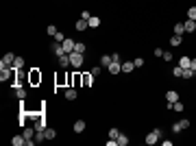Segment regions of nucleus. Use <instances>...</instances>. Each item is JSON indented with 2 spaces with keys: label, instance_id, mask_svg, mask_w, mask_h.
<instances>
[{
  "label": "nucleus",
  "instance_id": "9b49d317",
  "mask_svg": "<svg viewBox=\"0 0 196 146\" xmlns=\"http://www.w3.org/2000/svg\"><path fill=\"white\" fill-rule=\"evenodd\" d=\"M76 98H79V92L74 87H68L65 90V100H76Z\"/></svg>",
  "mask_w": 196,
  "mask_h": 146
},
{
  "label": "nucleus",
  "instance_id": "1a4fd4ad",
  "mask_svg": "<svg viewBox=\"0 0 196 146\" xmlns=\"http://www.w3.org/2000/svg\"><path fill=\"white\" fill-rule=\"evenodd\" d=\"M50 50H52V52H54V55H57V57H61V55H68V52H65V50H63V46H61V44H59V42H54V44H52V46H50Z\"/></svg>",
  "mask_w": 196,
  "mask_h": 146
},
{
  "label": "nucleus",
  "instance_id": "473e14b6",
  "mask_svg": "<svg viewBox=\"0 0 196 146\" xmlns=\"http://www.w3.org/2000/svg\"><path fill=\"white\" fill-rule=\"evenodd\" d=\"M118 135H120L118 129H109V138H111V140H118Z\"/></svg>",
  "mask_w": 196,
  "mask_h": 146
},
{
  "label": "nucleus",
  "instance_id": "dca6fc26",
  "mask_svg": "<svg viewBox=\"0 0 196 146\" xmlns=\"http://www.w3.org/2000/svg\"><path fill=\"white\" fill-rule=\"evenodd\" d=\"M183 44V35H172L170 37V46H181Z\"/></svg>",
  "mask_w": 196,
  "mask_h": 146
},
{
  "label": "nucleus",
  "instance_id": "72a5a7b5",
  "mask_svg": "<svg viewBox=\"0 0 196 146\" xmlns=\"http://www.w3.org/2000/svg\"><path fill=\"white\" fill-rule=\"evenodd\" d=\"M46 33H48V35H52V37H54V35H57L59 31H57V26H52V24H50L48 29H46Z\"/></svg>",
  "mask_w": 196,
  "mask_h": 146
},
{
  "label": "nucleus",
  "instance_id": "2f4dec72",
  "mask_svg": "<svg viewBox=\"0 0 196 146\" xmlns=\"http://www.w3.org/2000/svg\"><path fill=\"white\" fill-rule=\"evenodd\" d=\"M172 109H174V111H183V102H181V100L172 102Z\"/></svg>",
  "mask_w": 196,
  "mask_h": 146
},
{
  "label": "nucleus",
  "instance_id": "6ab92c4d",
  "mask_svg": "<svg viewBox=\"0 0 196 146\" xmlns=\"http://www.w3.org/2000/svg\"><path fill=\"white\" fill-rule=\"evenodd\" d=\"M87 24H90V29H98V26H100V18H96V15H92V18L87 20Z\"/></svg>",
  "mask_w": 196,
  "mask_h": 146
},
{
  "label": "nucleus",
  "instance_id": "6e6552de",
  "mask_svg": "<svg viewBox=\"0 0 196 146\" xmlns=\"http://www.w3.org/2000/svg\"><path fill=\"white\" fill-rule=\"evenodd\" d=\"M183 26H185V33H194L196 31V20H190V18H188V20L183 22Z\"/></svg>",
  "mask_w": 196,
  "mask_h": 146
},
{
  "label": "nucleus",
  "instance_id": "20e7f679",
  "mask_svg": "<svg viewBox=\"0 0 196 146\" xmlns=\"http://www.w3.org/2000/svg\"><path fill=\"white\" fill-rule=\"evenodd\" d=\"M13 61H15V55L13 52H4V57L0 61V68H13Z\"/></svg>",
  "mask_w": 196,
  "mask_h": 146
},
{
  "label": "nucleus",
  "instance_id": "f704fd0d",
  "mask_svg": "<svg viewBox=\"0 0 196 146\" xmlns=\"http://www.w3.org/2000/svg\"><path fill=\"white\" fill-rule=\"evenodd\" d=\"M172 131H174V133H181V131H183L181 122H174V124H172Z\"/></svg>",
  "mask_w": 196,
  "mask_h": 146
},
{
  "label": "nucleus",
  "instance_id": "e433bc0d",
  "mask_svg": "<svg viewBox=\"0 0 196 146\" xmlns=\"http://www.w3.org/2000/svg\"><path fill=\"white\" fill-rule=\"evenodd\" d=\"M179 122H181V127H183V131H185V129H190V124H192V122H190V120H185V118H183V120H179Z\"/></svg>",
  "mask_w": 196,
  "mask_h": 146
},
{
  "label": "nucleus",
  "instance_id": "c85d7f7f",
  "mask_svg": "<svg viewBox=\"0 0 196 146\" xmlns=\"http://www.w3.org/2000/svg\"><path fill=\"white\" fill-rule=\"evenodd\" d=\"M44 133H46V140H54V138H57V131H54V129H46Z\"/></svg>",
  "mask_w": 196,
  "mask_h": 146
},
{
  "label": "nucleus",
  "instance_id": "58836bf2",
  "mask_svg": "<svg viewBox=\"0 0 196 146\" xmlns=\"http://www.w3.org/2000/svg\"><path fill=\"white\" fill-rule=\"evenodd\" d=\"M63 39H65V35H63V33H57V35H54V42H59V44H61Z\"/></svg>",
  "mask_w": 196,
  "mask_h": 146
},
{
  "label": "nucleus",
  "instance_id": "a211bd4d",
  "mask_svg": "<svg viewBox=\"0 0 196 146\" xmlns=\"http://www.w3.org/2000/svg\"><path fill=\"white\" fill-rule=\"evenodd\" d=\"M11 144L13 146H22V144H26V138H24V135H15V138L11 140Z\"/></svg>",
  "mask_w": 196,
  "mask_h": 146
},
{
  "label": "nucleus",
  "instance_id": "aec40b11",
  "mask_svg": "<svg viewBox=\"0 0 196 146\" xmlns=\"http://www.w3.org/2000/svg\"><path fill=\"white\" fill-rule=\"evenodd\" d=\"M111 61H113V59H111L109 55H102V57H100V65H102V68H109Z\"/></svg>",
  "mask_w": 196,
  "mask_h": 146
},
{
  "label": "nucleus",
  "instance_id": "a19ab883",
  "mask_svg": "<svg viewBox=\"0 0 196 146\" xmlns=\"http://www.w3.org/2000/svg\"><path fill=\"white\" fill-rule=\"evenodd\" d=\"M133 63H135V68H142V65H144V59H142V57H137Z\"/></svg>",
  "mask_w": 196,
  "mask_h": 146
},
{
  "label": "nucleus",
  "instance_id": "f8f14e48",
  "mask_svg": "<svg viewBox=\"0 0 196 146\" xmlns=\"http://www.w3.org/2000/svg\"><path fill=\"white\" fill-rule=\"evenodd\" d=\"M118 72H122V63L111 61V65H109V74H118Z\"/></svg>",
  "mask_w": 196,
  "mask_h": 146
},
{
  "label": "nucleus",
  "instance_id": "79ce46f5",
  "mask_svg": "<svg viewBox=\"0 0 196 146\" xmlns=\"http://www.w3.org/2000/svg\"><path fill=\"white\" fill-rule=\"evenodd\" d=\"M152 55H155V57H163V50H161V48H155V52H152Z\"/></svg>",
  "mask_w": 196,
  "mask_h": 146
},
{
  "label": "nucleus",
  "instance_id": "393cba45",
  "mask_svg": "<svg viewBox=\"0 0 196 146\" xmlns=\"http://www.w3.org/2000/svg\"><path fill=\"white\" fill-rule=\"evenodd\" d=\"M20 68H24V59H22V57H15V61H13V70H20Z\"/></svg>",
  "mask_w": 196,
  "mask_h": 146
},
{
  "label": "nucleus",
  "instance_id": "bb28decb",
  "mask_svg": "<svg viewBox=\"0 0 196 146\" xmlns=\"http://www.w3.org/2000/svg\"><path fill=\"white\" fill-rule=\"evenodd\" d=\"M85 50H87V46H85L83 42H79V44H74V52H83V55H85Z\"/></svg>",
  "mask_w": 196,
  "mask_h": 146
},
{
  "label": "nucleus",
  "instance_id": "a878e982",
  "mask_svg": "<svg viewBox=\"0 0 196 146\" xmlns=\"http://www.w3.org/2000/svg\"><path fill=\"white\" fill-rule=\"evenodd\" d=\"M116 142H118V146H126V144H129V138H126V135H122V133H120V135H118V140H116Z\"/></svg>",
  "mask_w": 196,
  "mask_h": 146
},
{
  "label": "nucleus",
  "instance_id": "4be33fe9",
  "mask_svg": "<svg viewBox=\"0 0 196 146\" xmlns=\"http://www.w3.org/2000/svg\"><path fill=\"white\" fill-rule=\"evenodd\" d=\"M83 131H85V122L83 120H76L74 122V133H83Z\"/></svg>",
  "mask_w": 196,
  "mask_h": 146
},
{
  "label": "nucleus",
  "instance_id": "7ed1b4c3",
  "mask_svg": "<svg viewBox=\"0 0 196 146\" xmlns=\"http://www.w3.org/2000/svg\"><path fill=\"white\" fill-rule=\"evenodd\" d=\"M31 118H33V122H35V124H33V127H35V131H46V129H48V127H46L44 116H35V113H33Z\"/></svg>",
  "mask_w": 196,
  "mask_h": 146
},
{
  "label": "nucleus",
  "instance_id": "cd10ccee",
  "mask_svg": "<svg viewBox=\"0 0 196 146\" xmlns=\"http://www.w3.org/2000/svg\"><path fill=\"white\" fill-rule=\"evenodd\" d=\"M192 76H194V70L192 68H183V76L181 79H192Z\"/></svg>",
  "mask_w": 196,
  "mask_h": 146
},
{
  "label": "nucleus",
  "instance_id": "c03bdc74",
  "mask_svg": "<svg viewBox=\"0 0 196 146\" xmlns=\"http://www.w3.org/2000/svg\"><path fill=\"white\" fill-rule=\"evenodd\" d=\"M190 68H192V70H196V57L192 59V63H190Z\"/></svg>",
  "mask_w": 196,
  "mask_h": 146
},
{
  "label": "nucleus",
  "instance_id": "5701e85b",
  "mask_svg": "<svg viewBox=\"0 0 196 146\" xmlns=\"http://www.w3.org/2000/svg\"><path fill=\"white\" fill-rule=\"evenodd\" d=\"M183 33H185L183 22H177V24H174V35H183Z\"/></svg>",
  "mask_w": 196,
  "mask_h": 146
},
{
  "label": "nucleus",
  "instance_id": "412c9836",
  "mask_svg": "<svg viewBox=\"0 0 196 146\" xmlns=\"http://www.w3.org/2000/svg\"><path fill=\"white\" fill-rule=\"evenodd\" d=\"M39 81H42V74H39V70H33V72H31V83L35 85V83H39Z\"/></svg>",
  "mask_w": 196,
  "mask_h": 146
},
{
  "label": "nucleus",
  "instance_id": "39448f33",
  "mask_svg": "<svg viewBox=\"0 0 196 146\" xmlns=\"http://www.w3.org/2000/svg\"><path fill=\"white\" fill-rule=\"evenodd\" d=\"M94 79H96V76H94L92 72H85V74L81 76V83H83L85 87H92V85H94Z\"/></svg>",
  "mask_w": 196,
  "mask_h": 146
},
{
  "label": "nucleus",
  "instance_id": "c756f323",
  "mask_svg": "<svg viewBox=\"0 0 196 146\" xmlns=\"http://www.w3.org/2000/svg\"><path fill=\"white\" fill-rule=\"evenodd\" d=\"M172 74H174L177 79H181V76H183V68H181V65H177V68H172Z\"/></svg>",
  "mask_w": 196,
  "mask_h": 146
},
{
  "label": "nucleus",
  "instance_id": "37998d69",
  "mask_svg": "<svg viewBox=\"0 0 196 146\" xmlns=\"http://www.w3.org/2000/svg\"><path fill=\"white\" fill-rule=\"evenodd\" d=\"M81 18H83V20H90L92 15H90V11H83V13H81Z\"/></svg>",
  "mask_w": 196,
  "mask_h": 146
},
{
  "label": "nucleus",
  "instance_id": "7c9ffc66",
  "mask_svg": "<svg viewBox=\"0 0 196 146\" xmlns=\"http://www.w3.org/2000/svg\"><path fill=\"white\" fill-rule=\"evenodd\" d=\"M188 18H190V20H196V7H190V9H188Z\"/></svg>",
  "mask_w": 196,
  "mask_h": 146
},
{
  "label": "nucleus",
  "instance_id": "4c0bfd02",
  "mask_svg": "<svg viewBox=\"0 0 196 146\" xmlns=\"http://www.w3.org/2000/svg\"><path fill=\"white\" fill-rule=\"evenodd\" d=\"M100 70H102V65H96V68H92V70H90V72H92V74H94V76H98V74H100Z\"/></svg>",
  "mask_w": 196,
  "mask_h": 146
},
{
  "label": "nucleus",
  "instance_id": "f3484780",
  "mask_svg": "<svg viewBox=\"0 0 196 146\" xmlns=\"http://www.w3.org/2000/svg\"><path fill=\"white\" fill-rule=\"evenodd\" d=\"M59 59V65L61 68H68L70 65V55H61V57H57Z\"/></svg>",
  "mask_w": 196,
  "mask_h": 146
},
{
  "label": "nucleus",
  "instance_id": "f03ea898",
  "mask_svg": "<svg viewBox=\"0 0 196 146\" xmlns=\"http://www.w3.org/2000/svg\"><path fill=\"white\" fill-rule=\"evenodd\" d=\"M85 63V55L83 52H70V65L72 68H81Z\"/></svg>",
  "mask_w": 196,
  "mask_h": 146
},
{
  "label": "nucleus",
  "instance_id": "423d86ee",
  "mask_svg": "<svg viewBox=\"0 0 196 146\" xmlns=\"http://www.w3.org/2000/svg\"><path fill=\"white\" fill-rule=\"evenodd\" d=\"M61 46H63V50L70 55V52H74V39H70V37H65L63 42H61Z\"/></svg>",
  "mask_w": 196,
  "mask_h": 146
},
{
  "label": "nucleus",
  "instance_id": "9d476101",
  "mask_svg": "<svg viewBox=\"0 0 196 146\" xmlns=\"http://www.w3.org/2000/svg\"><path fill=\"white\" fill-rule=\"evenodd\" d=\"M166 100H168V102H177V100H179V92H177V90H168V92H166Z\"/></svg>",
  "mask_w": 196,
  "mask_h": 146
},
{
  "label": "nucleus",
  "instance_id": "4468645a",
  "mask_svg": "<svg viewBox=\"0 0 196 146\" xmlns=\"http://www.w3.org/2000/svg\"><path fill=\"white\" fill-rule=\"evenodd\" d=\"M133 70H135V63H133V61H122V72L129 74V72H133Z\"/></svg>",
  "mask_w": 196,
  "mask_h": 146
},
{
  "label": "nucleus",
  "instance_id": "c9c22d12",
  "mask_svg": "<svg viewBox=\"0 0 196 146\" xmlns=\"http://www.w3.org/2000/svg\"><path fill=\"white\" fill-rule=\"evenodd\" d=\"M111 59H113V61H118V63H122V55H120V52H113V55H111Z\"/></svg>",
  "mask_w": 196,
  "mask_h": 146
},
{
  "label": "nucleus",
  "instance_id": "ea45409f",
  "mask_svg": "<svg viewBox=\"0 0 196 146\" xmlns=\"http://www.w3.org/2000/svg\"><path fill=\"white\" fill-rule=\"evenodd\" d=\"M163 61H172V52H168V50H163Z\"/></svg>",
  "mask_w": 196,
  "mask_h": 146
},
{
  "label": "nucleus",
  "instance_id": "ddd939ff",
  "mask_svg": "<svg viewBox=\"0 0 196 146\" xmlns=\"http://www.w3.org/2000/svg\"><path fill=\"white\" fill-rule=\"evenodd\" d=\"M87 26H90V24H87V20H83V18H81V20H76V24H74V29H76L79 33H81V31H85Z\"/></svg>",
  "mask_w": 196,
  "mask_h": 146
},
{
  "label": "nucleus",
  "instance_id": "b1692460",
  "mask_svg": "<svg viewBox=\"0 0 196 146\" xmlns=\"http://www.w3.org/2000/svg\"><path fill=\"white\" fill-rule=\"evenodd\" d=\"M190 63H192L190 57H181V59H179V65H181V68H190Z\"/></svg>",
  "mask_w": 196,
  "mask_h": 146
},
{
  "label": "nucleus",
  "instance_id": "f257e3e1",
  "mask_svg": "<svg viewBox=\"0 0 196 146\" xmlns=\"http://www.w3.org/2000/svg\"><path fill=\"white\" fill-rule=\"evenodd\" d=\"M161 138H163V131H161V129H152V131L148 133L146 138H144V142H146L148 146H152V144H157Z\"/></svg>",
  "mask_w": 196,
  "mask_h": 146
},
{
  "label": "nucleus",
  "instance_id": "0eeeda50",
  "mask_svg": "<svg viewBox=\"0 0 196 146\" xmlns=\"http://www.w3.org/2000/svg\"><path fill=\"white\" fill-rule=\"evenodd\" d=\"M11 74H13V68H0V81H2V83L9 81Z\"/></svg>",
  "mask_w": 196,
  "mask_h": 146
},
{
  "label": "nucleus",
  "instance_id": "2eb2a0df",
  "mask_svg": "<svg viewBox=\"0 0 196 146\" xmlns=\"http://www.w3.org/2000/svg\"><path fill=\"white\" fill-rule=\"evenodd\" d=\"M13 94H15L18 98H22V100H24V98H26V90H24V87H20V85H15V87H13Z\"/></svg>",
  "mask_w": 196,
  "mask_h": 146
}]
</instances>
